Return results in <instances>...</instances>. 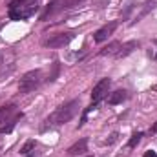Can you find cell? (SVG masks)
I'll list each match as a JSON object with an SVG mask.
<instances>
[{
    "instance_id": "21",
    "label": "cell",
    "mask_w": 157,
    "mask_h": 157,
    "mask_svg": "<svg viewBox=\"0 0 157 157\" xmlns=\"http://www.w3.org/2000/svg\"><path fill=\"white\" fill-rule=\"evenodd\" d=\"M143 157H157V152H154V150H148V152H144V155Z\"/></svg>"
},
{
    "instance_id": "2",
    "label": "cell",
    "mask_w": 157,
    "mask_h": 157,
    "mask_svg": "<svg viewBox=\"0 0 157 157\" xmlns=\"http://www.w3.org/2000/svg\"><path fill=\"white\" fill-rule=\"evenodd\" d=\"M40 7V0H11L7 15L11 20H28Z\"/></svg>"
},
{
    "instance_id": "5",
    "label": "cell",
    "mask_w": 157,
    "mask_h": 157,
    "mask_svg": "<svg viewBox=\"0 0 157 157\" xmlns=\"http://www.w3.org/2000/svg\"><path fill=\"white\" fill-rule=\"evenodd\" d=\"M110 86H112V80H110V78H101V80L95 84L93 91H91V101H93L95 104H99L102 99H106V97H108V91H110Z\"/></svg>"
},
{
    "instance_id": "17",
    "label": "cell",
    "mask_w": 157,
    "mask_h": 157,
    "mask_svg": "<svg viewBox=\"0 0 157 157\" xmlns=\"http://www.w3.org/2000/svg\"><path fill=\"white\" fill-rule=\"evenodd\" d=\"M141 139H143V132H135V133L130 137V141H128V148H135V146L141 143Z\"/></svg>"
},
{
    "instance_id": "10",
    "label": "cell",
    "mask_w": 157,
    "mask_h": 157,
    "mask_svg": "<svg viewBox=\"0 0 157 157\" xmlns=\"http://www.w3.org/2000/svg\"><path fill=\"white\" fill-rule=\"evenodd\" d=\"M22 117H24V113L20 112V113H15L11 119H6V121H4V124L0 126V135H2V133H9V132L17 126V122H18Z\"/></svg>"
},
{
    "instance_id": "8",
    "label": "cell",
    "mask_w": 157,
    "mask_h": 157,
    "mask_svg": "<svg viewBox=\"0 0 157 157\" xmlns=\"http://www.w3.org/2000/svg\"><path fill=\"white\" fill-rule=\"evenodd\" d=\"M88 152V139L86 137H82V139H78L75 144H71L70 148H68V155L73 157V155H82V154H86Z\"/></svg>"
},
{
    "instance_id": "15",
    "label": "cell",
    "mask_w": 157,
    "mask_h": 157,
    "mask_svg": "<svg viewBox=\"0 0 157 157\" xmlns=\"http://www.w3.org/2000/svg\"><path fill=\"white\" fill-rule=\"evenodd\" d=\"M35 146H37V143H35L33 139H29V141H26L24 146L20 148V154H22V155H29V154L35 150Z\"/></svg>"
},
{
    "instance_id": "23",
    "label": "cell",
    "mask_w": 157,
    "mask_h": 157,
    "mask_svg": "<svg viewBox=\"0 0 157 157\" xmlns=\"http://www.w3.org/2000/svg\"><path fill=\"white\" fill-rule=\"evenodd\" d=\"M152 90H154V91H157V84H155V86H152Z\"/></svg>"
},
{
    "instance_id": "4",
    "label": "cell",
    "mask_w": 157,
    "mask_h": 157,
    "mask_svg": "<svg viewBox=\"0 0 157 157\" xmlns=\"http://www.w3.org/2000/svg\"><path fill=\"white\" fill-rule=\"evenodd\" d=\"M73 33L71 31H66V33H57V35H51L49 39H46L42 44L46 46V48H51V49H55V48H64V46H68L71 40H73Z\"/></svg>"
},
{
    "instance_id": "14",
    "label": "cell",
    "mask_w": 157,
    "mask_h": 157,
    "mask_svg": "<svg viewBox=\"0 0 157 157\" xmlns=\"http://www.w3.org/2000/svg\"><path fill=\"white\" fill-rule=\"evenodd\" d=\"M17 110V104H7V106H2L0 108V122H4L6 119H9L11 113H15Z\"/></svg>"
},
{
    "instance_id": "27",
    "label": "cell",
    "mask_w": 157,
    "mask_h": 157,
    "mask_svg": "<svg viewBox=\"0 0 157 157\" xmlns=\"http://www.w3.org/2000/svg\"><path fill=\"white\" fill-rule=\"evenodd\" d=\"M0 152H2V148H0Z\"/></svg>"
},
{
    "instance_id": "20",
    "label": "cell",
    "mask_w": 157,
    "mask_h": 157,
    "mask_svg": "<svg viewBox=\"0 0 157 157\" xmlns=\"http://www.w3.org/2000/svg\"><path fill=\"white\" fill-rule=\"evenodd\" d=\"M117 137H119V133H117V132H113V133H112V135H110V139H108V141H106V144H113V143H115V141H117Z\"/></svg>"
},
{
    "instance_id": "22",
    "label": "cell",
    "mask_w": 157,
    "mask_h": 157,
    "mask_svg": "<svg viewBox=\"0 0 157 157\" xmlns=\"http://www.w3.org/2000/svg\"><path fill=\"white\" fill-rule=\"evenodd\" d=\"M150 133H157V122H155V124H152V128H150Z\"/></svg>"
},
{
    "instance_id": "25",
    "label": "cell",
    "mask_w": 157,
    "mask_h": 157,
    "mask_svg": "<svg viewBox=\"0 0 157 157\" xmlns=\"http://www.w3.org/2000/svg\"><path fill=\"white\" fill-rule=\"evenodd\" d=\"M2 26H4V24H2V22H0V29H2Z\"/></svg>"
},
{
    "instance_id": "12",
    "label": "cell",
    "mask_w": 157,
    "mask_h": 157,
    "mask_svg": "<svg viewBox=\"0 0 157 157\" xmlns=\"http://www.w3.org/2000/svg\"><path fill=\"white\" fill-rule=\"evenodd\" d=\"M126 99H128V91H126V90H117V91H113V93L108 97V104L115 106V104H121V102H124Z\"/></svg>"
},
{
    "instance_id": "16",
    "label": "cell",
    "mask_w": 157,
    "mask_h": 157,
    "mask_svg": "<svg viewBox=\"0 0 157 157\" xmlns=\"http://www.w3.org/2000/svg\"><path fill=\"white\" fill-rule=\"evenodd\" d=\"M84 0H60V11L62 9H71L75 6H80Z\"/></svg>"
},
{
    "instance_id": "26",
    "label": "cell",
    "mask_w": 157,
    "mask_h": 157,
    "mask_svg": "<svg viewBox=\"0 0 157 157\" xmlns=\"http://www.w3.org/2000/svg\"><path fill=\"white\" fill-rule=\"evenodd\" d=\"M86 157H93V155H86Z\"/></svg>"
},
{
    "instance_id": "7",
    "label": "cell",
    "mask_w": 157,
    "mask_h": 157,
    "mask_svg": "<svg viewBox=\"0 0 157 157\" xmlns=\"http://www.w3.org/2000/svg\"><path fill=\"white\" fill-rule=\"evenodd\" d=\"M137 48H139V42H137V40H128V42L121 44L119 51L115 53V59H124V57L132 55V53H133V51H135Z\"/></svg>"
},
{
    "instance_id": "9",
    "label": "cell",
    "mask_w": 157,
    "mask_h": 157,
    "mask_svg": "<svg viewBox=\"0 0 157 157\" xmlns=\"http://www.w3.org/2000/svg\"><path fill=\"white\" fill-rule=\"evenodd\" d=\"M157 7V0H146L144 4H143V7L139 9V13L133 17V22L132 24H137V22H141V18H144L146 15H150V11H154Z\"/></svg>"
},
{
    "instance_id": "1",
    "label": "cell",
    "mask_w": 157,
    "mask_h": 157,
    "mask_svg": "<svg viewBox=\"0 0 157 157\" xmlns=\"http://www.w3.org/2000/svg\"><path fill=\"white\" fill-rule=\"evenodd\" d=\"M78 110H80V102H78L77 99L64 102V104L59 106L49 117H46L44 124L40 126V132H48V130H53V128H59V126L70 122V121L78 113Z\"/></svg>"
},
{
    "instance_id": "24",
    "label": "cell",
    "mask_w": 157,
    "mask_h": 157,
    "mask_svg": "<svg viewBox=\"0 0 157 157\" xmlns=\"http://www.w3.org/2000/svg\"><path fill=\"white\" fill-rule=\"evenodd\" d=\"M26 157H35V155H31V154H29V155H26Z\"/></svg>"
},
{
    "instance_id": "18",
    "label": "cell",
    "mask_w": 157,
    "mask_h": 157,
    "mask_svg": "<svg viewBox=\"0 0 157 157\" xmlns=\"http://www.w3.org/2000/svg\"><path fill=\"white\" fill-rule=\"evenodd\" d=\"M59 70H60V64H59V62L55 60V62H53V71H51V75L48 77V82H53L55 78L59 77Z\"/></svg>"
},
{
    "instance_id": "19",
    "label": "cell",
    "mask_w": 157,
    "mask_h": 157,
    "mask_svg": "<svg viewBox=\"0 0 157 157\" xmlns=\"http://www.w3.org/2000/svg\"><path fill=\"white\" fill-rule=\"evenodd\" d=\"M132 9H133V0H130V2H128V6H126V9L122 11V18H128V17H130V13H132Z\"/></svg>"
},
{
    "instance_id": "6",
    "label": "cell",
    "mask_w": 157,
    "mask_h": 157,
    "mask_svg": "<svg viewBox=\"0 0 157 157\" xmlns=\"http://www.w3.org/2000/svg\"><path fill=\"white\" fill-rule=\"evenodd\" d=\"M119 22L117 20H113V22H110V24H106V26H102L101 29H97L95 31V35H93V40L97 42V44H101V42H104V40H108V37L117 29Z\"/></svg>"
},
{
    "instance_id": "3",
    "label": "cell",
    "mask_w": 157,
    "mask_h": 157,
    "mask_svg": "<svg viewBox=\"0 0 157 157\" xmlns=\"http://www.w3.org/2000/svg\"><path fill=\"white\" fill-rule=\"evenodd\" d=\"M42 82V71L40 70H31L28 73H24L20 82H18V91L20 93H31L35 91Z\"/></svg>"
},
{
    "instance_id": "11",
    "label": "cell",
    "mask_w": 157,
    "mask_h": 157,
    "mask_svg": "<svg viewBox=\"0 0 157 157\" xmlns=\"http://www.w3.org/2000/svg\"><path fill=\"white\" fill-rule=\"evenodd\" d=\"M57 11H60V2H59V0H53V2H49V4L46 6V9L42 11V15H40V20H42V22H44V20H48V17L55 15Z\"/></svg>"
},
{
    "instance_id": "13",
    "label": "cell",
    "mask_w": 157,
    "mask_h": 157,
    "mask_svg": "<svg viewBox=\"0 0 157 157\" xmlns=\"http://www.w3.org/2000/svg\"><path fill=\"white\" fill-rule=\"evenodd\" d=\"M119 48H121V42H117V40H113V42H110L106 48H102L101 51H99V55L101 57H108V55H115L119 51Z\"/></svg>"
}]
</instances>
